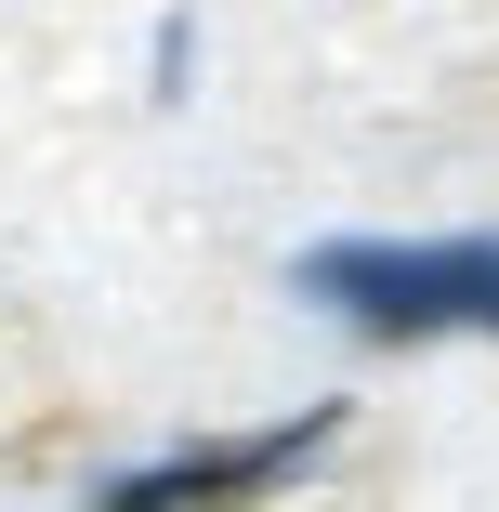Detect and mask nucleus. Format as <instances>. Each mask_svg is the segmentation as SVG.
<instances>
[{
	"label": "nucleus",
	"mask_w": 499,
	"mask_h": 512,
	"mask_svg": "<svg viewBox=\"0 0 499 512\" xmlns=\"http://www.w3.org/2000/svg\"><path fill=\"white\" fill-rule=\"evenodd\" d=\"M289 302L316 329L368 342V355H460L486 342L499 355V224H355V237H316L289 250Z\"/></svg>",
	"instance_id": "obj_1"
},
{
	"label": "nucleus",
	"mask_w": 499,
	"mask_h": 512,
	"mask_svg": "<svg viewBox=\"0 0 499 512\" xmlns=\"http://www.w3.org/2000/svg\"><path fill=\"white\" fill-rule=\"evenodd\" d=\"M342 447H355V394H303L276 421H224V434H171V447H132V460H92L79 499L92 512H263L289 486H316Z\"/></svg>",
	"instance_id": "obj_2"
},
{
	"label": "nucleus",
	"mask_w": 499,
	"mask_h": 512,
	"mask_svg": "<svg viewBox=\"0 0 499 512\" xmlns=\"http://www.w3.org/2000/svg\"><path fill=\"white\" fill-rule=\"evenodd\" d=\"M197 79H211V27H197V0H171V14L145 27V106L184 119V106H197Z\"/></svg>",
	"instance_id": "obj_3"
}]
</instances>
